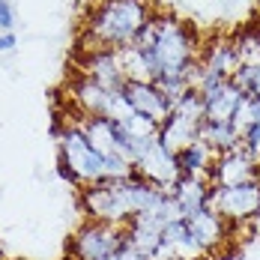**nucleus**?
<instances>
[{
    "label": "nucleus",
    "mask_w": 260,
    "mask_h": 260,
    "mask_svg": "<svg viewBox=\"0 0 260 260\" xmlns=\"http://www.w3.org/2000/svg\"><path fill=\"white\" fill-rule=\"evenodd\" d=\"M132 45L144 51L156 81L185 75L191 78V87H194L198 66H201V42L188 21L174 18V15H153L132 39Z\"/></svg>",
    "instance_id": "1"
},
{
    "label": "nucleus",
    "mask_w": 260,
    "mask_h": 260,
    "mask_svg": "<svg viewBox=\"0 0 260 260\" xmlns=\"http://www.w3.org/2000/svg\"><path fill=\"white\" fill-rule=\"evenodd\" d=\"M150 18H153V12H150L147 0H105L102 6L93 9V15L87 21L84 48L87 51L126 48Z\"/></svg>",
    "instance_id": "2"
},
{
    "label": "nucleus",
    "mask_w": 260,
    "mask_h": 260,
    "mask_svg": "<svg viewBox=\"0 0 260 260\" xmlns=\"http://www.w3.org/2000/svg\"><path fill=\"white\" fill-rule=\"evenodd\" d=\"M54 135H57V147H60V165L75 185L87 188V185H96L105 180V156L87 141V135L75 123L54 129Z\"/></svg>",
    "instance_id": "3"
},
{
    "label": "nucleus",
    "mask_w": 260,
    "mask_h": 260,
    "mask_svg": "<svg viewBox=\"0 0 260 260\" xmlns=\"http://www.w3.org/2000/svg\"><path fill=\"white\" fill-rule=\"evenodd\" d=\"M132 165H135V174H138L141 180L153 182V185L165 188V191H171L182 177V168H180L177 153H171V150L158 141V135L144 138V141L138 144Z\"/></svg>",
    "instance_id": "4"
},
{
    "label": "nucleus",
    "mask_w": 260,
    "mask_h": 260,
    "mask_svg": "<svg viewBox=\"0 0 260 260\" xmlns=\"http://www.w3.org/2000/svg\"><path fill=\"white\" fill-rule=\"evenodd\" d=\"M209 207L215 209L224 221L248 224V221L260 212V180L212 188V194H209Z\"/></svg>",
    "instance_id": "5"
},
{
    "label": "nucleus",
    "mask_w": 260,
    "mask_h": 260,
    "mask_svg": "<svg viewBox=\"0 0 260 260\" xmlns=\"http://www.w3.org/2000/svg\"><path fill=\"white\" fill-rule=\"evenodd\" d=\"M123 242H126L123 228L90 218L72 239V254L75 260H108Z\"/></svg>",
    "instance_id": "6"
},
{
    "label": "nucleus",
    "mask_w": 260,
    "mask_h": 260,
    "mask_svg": "<svg viewBox=\"0 0 260 260\" xmlns=\"http://www.w3.org/2000/svg\"><path fill=\"white\" fill-rule=\"evenodd\" d=\"M260 180V161L245 147H236L228 153H218L215 165H212V174H209V185L218 188V185H236V182H251Z\"/></svg>",
    "instance_id": "7"
},
{
    "label": "nucleus",
    "mask_w": 260,
    "mask_h": 260,
    "mask_svg": "<svg viewBox=\"0 0 260 260\" xmlns=\"http://www.w3.org/2000/svg\"><path fill=\"white\" fill-rule=\"evenodd\" d=\"M81 75L105 84L108 90H123L129 78L123 72V57L120 48H99V51H90L81 63Z\"/></svg>",
    "instance_id": "8"
},
{
    "label": "nucleus",
    "mask_w": 260,
    "mask_h": 260,
    "mask_svg": "<svg viewBox=\"0 0 260 260\" xmlns=\"http://www.w3.org/2000/svg\"><path fill=\"white\" fill-rule=\"evenodd\" d=\"M204 96V108H207V120L209 123H234L236 108L242 105L245 93L236 87L234 81H218L209 84L204 90H198Z\"/></svg>",
    "instance_id": "9"
},
{
    "label": "nucleus",
    "mask_w": 260,
    "mask_h": 260,
    "mask_svg": "<svg viewBox=\"0 0 260 260\" xmlns=\"http://www.w3.org/2000/svg\"><path fill=\"white\" fill-rule=\"evenodd\" d=\"M117 93H120V90H108L105 84L81 75V78L72 84V93H69V96H72V102H75V111L84 114V117H108V111H111Z\"/></svg>",
    "instance_id": "10"
},
{
    "label": "nucleus",
    "mask_w": 260,
    "mask_h": 260,
    "mask_svg": "<svg viewBox=\"0 0 260 260\" xmlns=\"http://www.w3.org/2000/svg\"><path fill=\"white\" fill-rule=\"evenodd\" d=\"M123 93H126V99H129V105H132L135 114L156 120L158 126L171 117V108H168V102L161 99V93H158L156 84H147V81H129V84L123 87Z\"/></svg>",
    "instance_id": "11"
},
{
    "label": "nucleus",
    "mask_w": 260,
    "mask_h": 260,
    "mask_svg": "<svg viewBox=\"0 0 260 260\" xmlns=\"http://www.w3.org/2000/svg\"><path fill=\"white\" fill-rule=\"evenodd\" d=\"M126 231V242L135 245L138 251H144V254H156V248L161 245V234H165V218L156 215V212H141V215H135L129 224L123 228Z\"/></svg>",
    "instance_id": "12"
},
{
    "label": "nucleus",
    "mask_w": 260,
    "mask_h": 260,
    "mask_svg": "<svg viewBox=\"0 0 260 260\" xmlns=\"http://www.w3.org/2000/svg\"><path fill=\"white\" fill-rule=\"evenodd\" d=\"M185 224H188L191 236L201 242L204 251L218 248V245L224 242V236H228V221H224L212 207H204V209H198V212H191V215L185 218Z\"/></svg>",
    "instance_id": "13"
},
{
    "label": "nucleus",
    "mask_w": 260,
    "mask_h": 260,
    "mask_svg": "<svg viewBox=\"0 0 260 260\" xmlns=\"http://www.w3.org/2000/svg\"><path fill=\"white\" fill-rule=\"evenodd\" d=\"M171 194H174V201L180 204L182 215L188 218L191 212H198V209L209 207V194H212V185L207 180H198V177H185L182 174L180 182L171 188Z\"/></svg>",
    "instance_id": "14"
},
{
    "label": "nucleus",
    "mask_w": 260,
    "mask_h": 260,
    "mask_svg": "<svg viewBox=\"0 0 260 260\" xmlns=\"http://www.w3.org/2000/svg\"><path fill=\"white\" fill-rule=\"evenodd\" d=\"M161 245H168L180 260H201L204 254H207V251L201 248V242L191 236L188 224H185V218H180V221H168V224H165Z\"/></svg>",
    "instance_id": "15"
},
{
    "label": "nucleus",
    "mask_w": 260,
    "mask_h": 260,
    "mask_svg": "<svg viewBox=\"0 0 260 260\" xmlns=\"http://www.w3.org/2000/svg\"><path fill=\"white\" fill-rule=\"evenodd\" d=\"M198 132H201L198 123L185 120V117H180V114H171V117L158 126V141H161L171 153H177V156H180L188 144H194V141H198Z\"/></svg>",
    "instance_id": "16"
},
{
    "label": "nucleus",
    "mask_w": 260,
    "mask_h": 260,
    "mask_svg": "<svg viewBox=\"0 0 260 260\" xmlns=\"http://www.w3.org/2000/svg\"><path fill=\"white\" fill-rule=\"evenodd\" d=\"M75 126L87 135V141H90L102 156L117 153V126H114V120H108V117H84V114H78Z\"/></svg>",
    "instance_id": "17"
},
{
    "label": "nucleus",
    "mask_w": 260,
    "mask_h": 260,
    "mask_svg": "<svg viewBox=\"0 0 260 260\" xmlns=\"http://www.w3.org/2000/svg\"><path fill=\"white\" fill-rule=\"evenodd\" d=\"M215 150L209 147V144H204L201 138L194 141V144H188L185 150H182L180 156V168L185 177H198V180H207L209 182V174H212V165H215Z\"/></svg>",
    "instance_id": "18"
},
{
    "label": "nucleus",
    "mask_w": 260,
    "mask_h": 260,
    "mask_svg": "<svg viewBox=\"0 0 260 260\" xmlns=\"http://www.w3.org/2000/svg\"><path fill=\"white\" fill-rule=\"evenodd\" d=\"M198 138L204 144H209L215 153H228V150L242 147V135L234 129V123H209V120H204Z\"/></svg>",
    "instance_id": "19"
},
{
    "label": "nucleus",
    "mask_w": 260,
    "mask_h": 260,
    "mask_svg": "<svg viewBox=\"0 0 260 260\" xmlns=\"http://www.w3.org/2000/svg\"><path fill=\"white\" fill-rule=\"evenodd\" d=\"M158 87V93H161V99L168 102V108H171V114H174V108L182 102V96L188 93V90H194L191 87V78H185V75H171V78H158L153 81Z\"/></svg>",
    "instance_id": "20"
},
{
    "label": "nucleus",
    "mask_w": 260,
    "mask_h": 260,
    "mask_svg": "<svg viewBox=\"0 0 260 260\" xmlns=\"http://www.w3.org/2000/svg\"><path fill=\"white\" fill-rule=\"evenodd\" d=\"M174 114H180L185 120H191V123H204L207 120V108H204V96L198 93V90H188L185 96H182V102L174 108Z\"/></svg>",
    "instance_id": "21"
},
{
    "label": "nucleus",
    "mask_w": 260,
    "mask_h": 260,
    "mask_svg": "<svg viewBox=\"0 0 260 260\" xmlns=\"http://www.w3.org/2000/svg\"><path fill=\"white\" fill-rule=\"evenodd\" d=\"M120 129L126 132L132 141H144V138H153V135H158V123H156V120H150V117L132 114L129 120H123V123H120Z\"/></svg>",
    "instance_id": "22"
},
{
    "label": "nucleus",
    "mask_w": 260,
    "mask_h": 260,
    "mask_svg": "<svg viewBox=\"0 0 260 260\" xmlns=\"http://www.w3.org/2000/svg\"><path fill=\"white\" fill-rule=\"evenodd\" d=\"M236 48L242 66H257L260 63V30H248L242 36H236Z\"/></svg>",
    "instance_id": "23"
},
{
    "label": "nucleus",
    "mask_w": 260,
    "mask_h": 260,
    "mask_svg": "<svg viewBox=\"0 0 260 260\" xmlns=\"http://www.w3.org/2000/svg\"><path fill=\"white\" fill-rule=\"evenodd\" d=\"M234 84L251 99H260V63L257 66H242L234 75Z\"/></svg>",
    "instance_id": "24"
},
{
    "label": "nucleus",
    "mask_w": 260,
    "mask_h": 260,
    "mask_svg": "<svg viewBox=\"0 0 260 260\" xmlns=\"http://www.w3.org/2000/svg\"><path fill=\"white\" fill-rule=\"evenodd\" d=\"M135 177V165L120 153H111L105 156V180H129Z\"/></svg>",
    "instance_id": "25"
},
{
    "label": "nucleus",
    "mask_w": 260,
    "mask_h": 260,
    "mask_svg": "<svg viewBox=\"0 0 260 260\" xmlns=\"http://www.w3.org/2000/svg\"><path fill=\"white\" fill-rule=\"evenodd\" d=\"M15 21H18V15H15L12 0H0V33L15 30Z\"/></svg>",
    "instance_id": "26"
},
{
    "label": "nucleus",
    "mask_w": 260,
    "mask_h": 260,
    "mask_svg": "<svg viewBox=\"0 0 260 260\" xmlns=\"http://www.w3.org/2000/svg\"><path fill=\"white\" fill-rule=\"evenodd\" d=\"M108 260H153V257H150V254H144V251H138V248L129 245V242H123V245H120V248H117Z\"/></svg>",
    "instance_id": "27"
},
{
    "label": "nucleus",
    "mask_w": 260,
    "mask_h": 260,
    "mask_svg": "<svg viewBox=\"0 0 260 260\" xmlns=\"http://www.w3.org/2000/svg\"><path fill=\"white\" fill-rule=\"evenodd\" d=\"M15 45H18V36H15V30H6V33H0V54L15 51Z\"/></svg>",
    "instance_id": "28"
},
{
    "label": "nucleus",
    "mask_w": 260,
    "mask_h": 260,
    "mask_svg": "<svg viewBox=\"0 0 260 260\" xmlns=\"http://www.w3.org/2000/svg\"><path fill=\"white\" fill-rule=\"evenodd\" d=\"M248 224H251V231H254V236L260 239V212L254 215V218H251V221H248Z\"/></svg>",
    "instance_id": "29"
},
{
    "label": "nucleus",
    "mask_w": 260,
    "mask_h": 260,
    "mask_svg": "<svg viewBox=\"0 0 260 260\" xmlns=\"http://www.w3.org/2000/svg\"><path fill=\"white\" fill-rule=\"evenodd\" d=\"M0 260H3V251H0Z\"/></svg>",
    "instance_id": "30"
}]
</instances>
